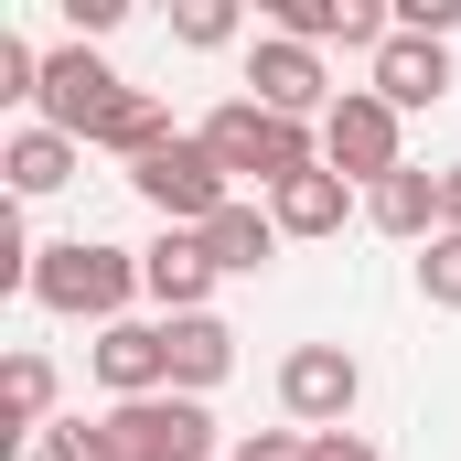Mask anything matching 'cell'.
Segmentation results:
<instances>
[{
    "instance_id": "1",
    "label": "cell",
    "mask_w": 461,
    "mask_h": 461,
    "mask_svg": "<svg viewBox=\"0 0 461 461\" xmlns=\"http://www.w3.org/2000/svg\"><path fill=\"white\" fill-rule=\"evenodd\" d=\"M129 290H140V258L108 247V236H54L43 258H32V301L43 312H65V322H129Z\"/></svg>"
},
{
    "instance_id": "2",
    "label": "cell",
    "mask_w": 461,
    "mask_h": 461,
    "mask_svg": "<svg viewBox=\"0 0 461 461\" xmlns=\"http://www.w3.org/2000/svg\"><path fill=\"white\" fill-rule=\"evenodd\" d=\"M215 161H226V183H290V172H312L322 161V129H301V118H279V108H258V97H226V108L194 129Z\"/></svg>"
},
{
    "instance_id": "3",
    "label": "cell",
    "mask_w": 461,
    "mask_h": 461,
    "mask_svg": "<svg viewBox=\"0 0 461 461\" xmlns=\"http://www.w3.org/2000/svg\"><path fill=\"white\" fill-rule=\"evenodd\" d=\"M129 194L161 215V226H215L236 204V183H226V161L204 150V140H161L150 161H129Z\"/></svg>"
},
{
    "instance_id": "4",
    "label": "cell",
    "mask_w": 461,
    "mask_h": 461,
    "mask_svg": "<svg viewBox=\"0 0 461 461\" xmlns=\"http://www.w3.org/2000/svg\"><path fill=\"white\" fill-rule=\"evenodd\" d=\"M322 172H344V183H386V172H408V150H397V108L375 97V86H344L333 118H322Z\"/></svg>"
},
{
    "instance_id": "5",
    "label": "cell",
    "mask_w": 461,
    "mask_h": 461,
    "mask_svg": "<svg viewBox=\"0 0 461 461\" xmlns=\"http://www.w3.org/2000/svg\"><path fill=\"white\" fill-rule=\"evenodd\" d=\"M354 397H365V365L344 344H290L279 354V408H290V429H344Z\"/></svg>"
},
{
    "instance_id": "6",
    "label": "cell",
    "mask_w": 461,
    "mask_h": 461,
    "mask_svg": "<svg viewBox=\"0 0 461 461\" xmlns=\"http://www.w3.org/2000/svg\"><path fill=\"white\" fill-rule=\"evenodd\" d=\"M108 429H118V461H215L204 397H129V408H108Z\"/></svg>"
},
{
    "instance_id": "7",
    "label": "cell",
    "mask_w": 461,
    "mask_h": 461,
    "mask_svg": "<svg viewBox=\"0 0 461 461\" xmlns=\"http://www.w3.org/2000/svg\"><path fill=\"white\" fill-rule=\"evenodd\" d=\"M118 97H129V76H118L108 54H86V43H65V54H43V97H32V108H43V129H65V140H86V129H97V118H108Z\"/></svg>"
},
{
    "instance_id": "8",
    "label": "cell",
    "mask_w": 461,
    "mask_h": 461,
    "mask_svg": "<svg viewBox=\"0 0 461 461\" xmlns=\"http://www.w3.org/2000/svg\"><path fill=\"white\" fill-rule=\"evenodd\" d=\"M247 97L279 118H333V76H322V54L312 43H290V32H258V54H247Z\"/></svg>"
},
{
    "instance_id": "9",
    "label": "cell",
    "mask_w": 461,
    "mask_h": 461,
    "mask_svg": "<svg viewBox=\"0 0 461 461\" xmlns=\"http://www.w3.org/2000/svg\"><path fill=\"white\" fill-rule=\"evenodd\" d=\"M215 279H226V268H215V247H204L194 226H161L150 247H140V290L161 301V322L204 312V301H215Z\"/></svg>"
},
{
    "instance_id": "10",
    "label": "cell",
    "mask_w": 461,
    "mask_h": 461,
    "mask_svg": "<svg viewBox=\"0 0 461 461\" xmlns=\"http://www.w3.org/2000/svg\"><path fill=\"white\" fill-rule=\"evenodd\" d=\"M97 386L129 397H172V322H108L97 333Z\"/></svg>"
},
{
    "instance_id": "11",
    "label": "cell",
    "mask_w": 461,
    "mask_h": 461,
    "mask_svg": "<svg viewBox=\"0 0 461 461\" xmlns=\"http://www.w3.org/2000/svg\"><path fill=\"white\" fill-rule=\"evenodd\" d=\"M386 108H440L451 97V43H429V32H386V54H375V76H365Z\"/></svg>"
},
{
    "instance_id": "12",
    "label": "cell",
    "mask_w": 461,
    "mask_h": 461,
    "mask_svg": "<svg viewBox=\"0 0 461 461\" xmlns=\"http://www.w3.org/2000/svg\"><path fill=\"white\" fill-rule=\"evenodd\" d=\"M76 150H86V140H65V129H43V118H32V129H11V140H0L11 204H32V194H65V183H76Z\"/></svg>"
},
{
    "instance_id": "13",
    "label": "cell",
    "mask_w": 461,
    "mask_h": 461,
    "mask_svg": "<svg viewBox=\"0 0 461 461\" xmlns=\"http://www.w3.org/2000/svg\"><path fill=\"white\" fill-rule=\"evenodd\" d=\"M365 226L429 247V236H440V172H419V161H408V172H386V183L365 194Z\"/></svg>"
},
{
    "instance_id": "14",
    "label": "cell",
    "mask_w": 461,
    "mask_h": 461,
    "mask_svg": "<svg viewBox=\"0 0 461 461\" xmlns=\"http://www.w3.org/2000/svg\"><path fill=\"white\" fill-rule=\"evenodd\" d=\"M268 215H279V236H344V215H354V183L344 172H290L279 194H268Z\"/></svg>"
},
{
    "instance_id": "15",
    "label": "cell",
    "mask_w": 461,
    "mask_h": 461,
    "mask_svg": "<svg viewBox=\"0 0 461 461\" xmlns=\"http://www.w3.org/2000/svg\"><path fill=\"white\" fill-rule=\"evenodd\" d=\"M236 375V333L215 312H183L172 322V397H204V386H226Z\"/></svg>"
},
{
    "instance_id": "16",
    "label": "cell",
    "mask_w": 461,
    "mask_h": 461,
    "mask_svg": "<svg viewBox=\"0 0 461 461\" xmlns=\"http://www.w3.org/2000/svg\"><path fill=\"white\" fill-rule=\"evenodd\" d=\"M194 236L215 247V268H226V279H247V268H268V258H279V215H268V204H247V194H236L215 226H194Z\"/></svg>"
},
{
    "instance_id": "17",
    "label": "cell",
    "mask_w": 461,
    "mask_h": 461,
    "mask_svg": "<svg viewBox=\"0 0 461 461\" xmlns=\"http://www.w3.org/2000/svg\"><path fill=\"white\" fill-rule=\"evenodd\" d=\"M161 140H183V129L161 118V97H150V86H129V97H118V108L86 129V150H118V161H150Z\"/></svg>"
},
{
    "instance_id": "18",
    "label": "cell",
    "mask_w": 461,
    "mask_h": 461,
    "mask_svg": "<svg viewBox=\"0 0 461 461\" xmlns=\"http://www.w3.org/2000/svg\"><path fill=\"white\" fill-rule=\"evenodd\" d=\"M0 429H11V440H43V429H54V365H43V354H11V365H0Z\"/></svg>"
},
{
    "instance_id": "19",
    "label": "cell",
    "mask_w": 461,
    "mask_h": 461,
    "mask_svg": "<svg viewBox=\"0 0 461 461\" xmlns=\"http://www.w3.org/2000/svg\"><path fill=\"white\" fill-rule=\"evenodd\" d=\"M419 301H429V312H461V236L451 226L419 247Z\"/></svg>"
},
{
    "instance_id": "20",
    "label": "cell",
    "mask_w": 461,
    "mask_h": 461,
    "mask_svg": "<svg viewBox=\"0 0 461 461\" xmlns=\"http://www.w3.org/2000/svg\"><path fill=\"white\" fill-rule=\"evenodd\" d=\"M32 451H43V461H118V429H108V419H54Z\"/></svg>"
},
{
    "instance_id": "21",
    "label": "cell",
    "mask_w": 461,
    "mask_h": 461,
    "mask_svg": "<svg viewBox=\"0 0 461 461\" xmlns=\"http://www.w3.org/2000/svg\"><path fill=\"white\" fill-rule=\"evenodd\" d=\"M172 43H194V54L236 43V0H183V11H172Z\"/></svg>"
},
{
    "instance_id": "22",
    "label": "cell",
    "mask_w": 461,
    "mask_h": 461,
    "mask_svg": "<svg viewBox=\"0 0 461 461\" xmlns=\"http://www.w3.org/2000/svg\"><path fill=\"white\" fill-rule=\"evenodd\" d=\"M32 97H43V54L22 32H0V108H32Z\"/></svg>"
},
{
    "instance_id": "23",
    "label": "cell",
    "mask_w": 461,
    "mask_h": 461,
    "mask_svg": "<svg viewBox=\"0 0 461 461\" xmlns=\"http://www.w3.org/2000/svg\"><path fill=\"white\" fill-rule=\"evenodd\" d=\"M226 461H312V429H247Z\"/></svg>"
},
{
    "instance_id": "24",
    "label": "cell",
    "mask_w": 461,
    "mask_h": 461,
    "mask_svg": "<svg viewBox=\"0 0 461 461\" xmlns=\"http://www.w3.org/2000/svg\"><path fill=\"white\" fill-rule=\"evenodd\" d=\"M397 32H429V43H451V32H461V0H397Z\"/></svg>"
},
{
    "instance_id": "25",
    "label": "cell",
    "mask_w": 461,
    "mask_h": 461,
    "mask_svg": "<svg viewBox=\"0 0 461 461\" xmlns=\"http://www.w3.org/2000/svg\"><path fill=\"white\" fill-rule=\"evenodd\" d=\"M118 11H129V0H65V22H76V43H97V32H118Z\"/></svg>"
},
{
    "instance_id": "26",
    "label": "cell",
    "mask_w": 461,
    "mask_h": 461,
    "mask_svg": "<svg viewBox=\"0 0 461 461\" xmlns=\"http://www.w3.org/2000/svg\"><path fill=\"white\" fill-rule=\"evenodd\" d=\"M312 461H375L365 429H312Z\"/></svg>"
},
{
    "instance_id": "27",
    "label": "cell",
    "mask_w": 461,
    "mask_h": 461,
    "mask_svg": "<svg viewBox=\"0 0 461 461\" xmlns=\"http://www.w3.org/2000/svg\"><path fill=\"white\" fill-rule=\"evenodd\" d=\"M440 226L461 236V161H451V172H440Z\"/></svg>"
}]
</instances>
